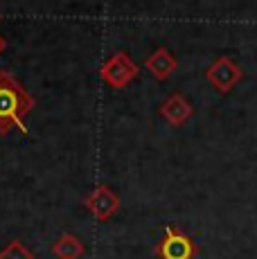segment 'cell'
<instances>
[{
    "instance_id": "1",
    "label": "cell",
    "mask_w": 257,
    "mask_h": 259,
    "mask_svg": "<svg viewBox=\"0 0 257 259\" xmlns=\"http://www.w3.org/2000/svg\"><path fill=\"white\" fill-rule=\"evenodd\" d=\"M34 108V97L12 72L0 70V136H7L12 128L29 133L25 115Z\"/></svg>"
},
{
    "instance_id": "2",
    "label": "cell",
    "mask_w": 257,
    "mask_h": 259,
    "mask_svg": "<svg viewBox=\"0 0 257 259\" xmlns=\"http://www.w3.org/2000/svg\"><path fill=\"white\" fill-rule=\"evenodd\" d=\"M138 72H140V66L133 61L131 54L124 52V50H117L115 54H111L100 68V77L104 79V83H108L115 91L126 88L138 77Z\"/></svg>"
},
{
    "instance_id": "3",
    "label": "cell",
    "mask_w": 257,
    "mask_h": 259,
    "mask_svg": "<svg viewBox=\"0 0 257 259\" xmlns=\"http://www.w3.org/2000/svg\"><path fill=\"white\" fill-rule=\"evenodd\" d=\"M196 252H199L196 243L174 226H165L162 239L154 248V255L158 259H194Z\"/></svg>"
},
{
    "instance_id": "4",
    "label": "cell",
    "mask_w": 257,
    "mask_h": 259,
    "mask_svg": "<svg viewBox=\"0 0 257 259\" xmlns=\"http://www.w3.org/2000/svg\"><path fill=\"white\" fill-rule=\"evenodd\" d=\"M244 77V70L239 68V63L232 57H219L207 66L205 70V79L212 83L215 91H219L221 95H228L237 83Z\"/></svg>"
},
{
    "instance_id": "5",
    "label": "cell",
    "mask_w": 257,
    "mask_h": 259,
    "mask_svg": "<svg viewBox=\"0 0 257 259\" xmlns=\"http://www.w3.org/2000/svg\"><path fill=\"white\" fill-rule=\"evenodd\" d=\"M83 205H86V210L91 212L97 221L104 223L117 212V207H120V198H117V194L113 192L108 185H100L88 194L86 201H83Z\"/></svg>"
},
{
    "instance_id": "6",
    "label": "cell",
    "mask_w": 257,
    "mask_h": 259,
    "mask_svg": "<svg viewBox=\"0 0 257 259\" xmlns=\"http://www.w3.org/2000/svg\"><path fill=\"white\" fill-rule=\"evenodd\" d=\"M160 115L167 119L169 126H183L187 119L194 115V108H192L190 99H187L183 93H172L169 97L162 102Z\"/></svg>"
},
{
    "instance_id": "7",
    "label": "cell",
    "mask_w": 257,
    "mask_h": 259,
    "mask_svg": "<svg viewBox=\"0 0 257 259\" xmlns=\"http://www.w3.org/2000/svg\"><path fill=\"white\" fill-rule=\"evenodd\" d=\"M176 66H179V61H176V57L167 48H158V50H154V52L145 59V68L154 74L158 81L169 79L172 72L176 70Z\"/></svg>"
},
{
    "instance_id": "8",
    "label": "cell",
    "mask_w": 257,
    "mask_h": 259,
    "mask_svg": "<svg viewBox=\"0 0 257 259\" xmlns=\"http://www.w3.org/2000/svg\"><path fill=\"white\" fill-rule=\"evenodd\" d=\"M52 252L57 255V259H79L86 252V246L79 241V237L70 235V232H63L52 243Z\"/></svg>"
},
{
    "instance_id": "9",
    "label": "cell",
    "mask_w": 257,
    "mask_h": 259,
    "mask_svg": "<svg viewBox=\"0 0 257 259\" xmlns=\"http://www.w3.org/2000/svg\"><path fill=\"white\" fill-rule=\"evenodd\" d=\"M0 259H34V255L27 250V246L21 239H14L0 250Z\"/></svg>"
},
{
    "instance_id": "10",
    "label": "cell",
    "mask_w": 257,
    "mask_h": 259,
    "mask_svg": "<svg viewBox=\"0 0 257 259\" xmlns=\"http://www.w3.org/2000/svg\"><path fill=\"white\" fill-rule=\"evenodd\" d=\"M5 48H7V41H5V38H3V36H0V54H3V52H5Z\"/></svg>"
},
{
    "instance_id": "11",
    "label": "cell",
    "mask_w": 257,
    "mask_h": 259,
    "mask_svg": "<svg viewBox=\"0 0 257 259\" xmlns=\"http://www.w3.org/2000/svg\"><path fill=\"white\" fill-rule=\"evenodd\" d=\"M0 21H3V16H0Z\"/></svg>"
}]
</instances>
